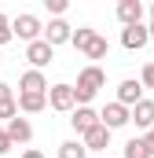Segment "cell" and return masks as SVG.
<instances>
[{"label": "cell", "instance_id": "cell-1", "mask_svg": "<svg viewBox=\"0 0 154 158\" xmlns=\"http://www.w3.org/2000/svg\"><path fill=\"white\" fill-rule=\"evenodd\" d=\"M107 85V74H103V66H84L81 74H77V85H74V96H77V107H88L92 99H95V92Z\"/></svg>", "mask_w": 154, "mask_h": 158}, {"label": "cell", "instance_id": "cell-2", "mask_svg": "<svg viewBox=\"0 0 154 158\" xmlns=\"http://www.w3.org/2000/svg\"><path fill=\"white\" fill-rule=\"evenodd\" d=\"M11 37H18V40H26V44H33V40L44 37V22H40L37 15L22 11V15H15V19H11Z\"/></svg>", "mask_w": 154, "mask_h": 158}, {"label": "cell", "instance_id": "cell-3", "mask_svg": "<svg viewBox=\"0 0 154 158\" xmlns=\"http://www.w3.org/2000/svg\"><path fill=\"white\" fill-rule=\"evenodd\" d=\"M48 107H51V110H59V114H70V110L77 107L74 85H66V81H59V85H51V88H48Z\"/></svg>", "mask_w": 154, "mask_h": 158}, {"label": "cell", "instance_id": "cell-4", "mask_svg": "<svg viewBox=\"0 0 154 158\" xmlns=\"http://www.w3.org/2000/svg\"><path fill=\"white\" fill-rule=\"evenodd\" d=\"M26 59H30V70H40L44 74V66H51V59H55V48L40 37L33 44H26Z\"/></svg>", "mask_w": 154, "mask_h": 158}, {"label": "cell", "instance_id": "cell-5", "mask_svg": "<svg viewBox=\"0 0 154 158\" xmlns=\"http://www.w3.org/2000/svg\"><path fill=\"white\" fill-rule=\"evenodd\" d=\"M74 37V26L66 22V19H51L48 26H44V40L51 44V48H59V44H70Z\"/></svg>", "mask_w": 154, "mask_h": 158}, {"label": "cell", "instance_id": "cell-6", "mask_svg": "<svg viewBox=\"0 0 154 158\" xmlns=\"http://www.w3.org/2000/svg\"><path fill=\"white\" fill-rule=\"evenodd\" d=\"M110 136H114V132H110L107 125H92V129L81 136V143H84V151H99V155H103V151L110 147Z\"/></svg>", "mask_w": 154, "mask_h": 158}, {"label": "cell", "instance_id": "cell-7", "mask_svg": "<svg viewBox=\"0 0 154 158\" xmlns=\"http://www.w3.org/2000/svg\"><path fill=\"white\" fill-rule=\"evenodd\" d=\"M114 15H117L121 26H140V22H143V4H140V0H117Z\"/></svg>", "mask_w": 154, "mask_h": 158}, {"label": "cell", "instance_id": "cell-8", "mask_svg": "<svg viewBox=\"0 0 154 158\" xmlns=\"http://www.w3.org/2000/svg\"><path fill=\"white\" fill-rule=\"evenodd\" d=\"M99 125H107L110 132H114V129H125V125H128V107H121V103H107V107L99 110Z\"/></svg>", "mask_w": 154, "mask_h": 158}, {"label": "cell", "instance_id": "cell-9", "mask_svg": "<svg viewBox=\"0 0 154 158\" xmlns=\"http://www.w3.org/2000/svg\"><path fill=\"white\" fill-rule=\"evenodd\" d=\"M140 99H143V85H140L136 77H125L121 85H117V99H114V103H121V107H128V110H132Z\"/></svg>", "mask_w": 154, "mask_h": 158}, {"label": "cell", "instance_id": "cell-10", "mask_svg": "<svg viewBox=\"0 0 154 158\" xmlns=\"http://www.w3.org/2000/svg\"><path fill=\"white\" fill-rule=\"evenodd\" d=\"M128 125H136V129H151L154 125V99H140L132 110H128Z\"/></svg>", "mask_w": 154, "mask_h": 158}, {"label": "cell", "instance_id": "cell-11", "mask_svg": "<svg viewBox=\"0 0 154 158\" xmlns=\"http://www.w3.org/2000/svg\"><path fill=\"white\" fill-rule=\"evenodd\" d=\"M18 92H26V96H48V77L40 70H26L18 77Z\"/></svg>", "mask_w": 154, "mask_h": 158}, {"label": "cell", "instance_id": "cell-12", "mask_svg": "<svg viewBox=\"0 0 154 158\" xmlns=\"http://www.w3.org/2000/svg\"><path fill=\"white\" fill-rule=\"evenodd\" d=\"M70 125H74L77 136H84L92 125H99V110H92V107H74V110H70Z\"/></svg>", "mask_w": 154, "mask_h": 158}, {"label": "cell", "instance_id": "cell-13", "mask_svg": "<svg viewBox=\"0 0 154 158\" xmlns=\"http://www.w3.org/2000/svg\"><path fill=\"white\" fill-rule=\"evenodd\" d=\"M4 132H7L11 147H15V143H30V140H33V125H30V118H11L7 125H4Z\"/></svg>", "mask_w": 154, "mask_h": 158}, {"label": "cell", "instance_id": "cell-14", "mask_svg": "<svg viewBox=\"0 0 154 158\" xmlns=\"http://www.w3.org/2000/svg\"><path fill=\"white\" fill-rule=\"evenodd\" d=\"M147 26H143V22H140V26H125V30H121V44H125V48H128V52H143V48H147Z\"/></svg>", "mask_w": 154, "mask_h": 158}, {"label": "cell", "instance_id": "cell-15", "mask_svg": "<svg viewBox=\"0 0 154 158\" xmlns=\"http://www.w3.org/2000/svg\"><path fill=\"white\" fill-rule=\"evenodd\" d=\"M18 114H40L44 107H48V96H26V92H18Z\"/></svg>", "mask_w": 154, "mask_h": 158}, {"label": "cell", "instance_id": "cell-16", "mask_svg": "<svg viewBox=\"0 0 154 158\" xmlns=\"http://www.w3.org/2000/svg\"><path fill=\"white\" fill-rule=\"evenodd\" d=\"M107 52H110V44H107V37H92V44L84 48V59H107Z\"/></svg>", "mask_w": 154, "mask_h": 158}, {"label": "cell", "instance_id": "cell-17", "mask_svg": "<svg viewBox=\"0 0 154 158\" xmlns=\"http://www.w3.org/2000/svg\"><path fill=\"white\" fill-rule=\"evenodd\" d=\"M59 158H88V151L81 140H66V143H59Z\"/></svg>", "mask_w": 154, "mask_h": 158}, {"label": "cell", "instance_id": "cell-18", "mask_svg": "<svg viewBox=\"0 0 154 158\" xmlns=\"http://www.w3.org/2000/svg\"><path fill=\"white\" fill-rule=\"evenodd\" d=\"M125 158H151L147 143H143V136H132V140L125 143Z\"/></svg>", "mask_w": 154, "mask_h": 158}, {"label": "cell", "instance_id": "cell-19", "mask_svg": "<svg viewBox=\"0 0 154 158\" xmlns=\"http://www.w3.org/2000/svg\"><path fill=\"white\" fill-rule=\"evenodd\" d=\"M92 37H95V30H92V26H81V30H74V37H70V44H74L77 52H84V48L92 44Z\"/></svg>", "mask_w": 154, "mask_h": 158}, {"label": "cell", "instance_id": "cell-20", "mask_svg": "<svg viewBox=\"0 0 154 158\" xmlns=\"http://www.w3.org/2000/svg\"><path fill=\"white\" fill-rule=\"evenodd\" d=\"M11 118H18V103H15V99H7V103H0V125H7Z\"/></svg>", "mask_w": 154, "mask_h": 158}, {"label": "cell", "instance_id": "cell-21", "mask_svg": "<svg viewBox=\"0 0 154 158\" xmlns=\"http://www.w3.org/2000/svg\"><path fill=\"white\" fill-rule=\"evenodd\" d=\"M7 40H15V37H11V19H7V15L0 11V48H4Z\"/></svg>", "mask_w": 154, "mask_h": 158}, {"label": "cell", "instance_id": "cell-22", "mask_svg": "<svg viewBox=\"0 0 154 158\" xmlns=\"http://www.w3.org/2000/svg\"><path fill=\"white\" fill-rule=\"evenodd\" d=\"M140 85H143V88H154V63H147V66L140 70Z\"/></svg>", "mask_w": 154, "mask_h": 158}, {"label": "cell", "instance_id": "cell-23", "mask_svg": "<svg viewBox=\"0 0 154 158\" xmlns=\"http://www.w3.org/2000/svg\"><path fill=\"white\" fill-rule=\"evenodd\" d=\"M48 4V11L55 15V19H63V11H66V0H44Z\"/></svg>", "mask_w": 154, "mask_h": 158}, {"label": "cell", "instance_id": "cell-24", "mask_svg": "<svg viewBox=\"0 0 154 158\" xmlns=\"http://www.w3.org/2000/svg\"><path fill=\"white\" fill-rule=\"evenodd\" d=\"M7 99H15V96H11V85L0 81V103H7Z\"/></svg>", "mask_w": 154, "mask_h": 158}, {"label": "cell", "instance_id": "cell-25", "mask_svg": "<svg viewBox=\"0 0 154 158\" xmlns=\"http://www.w3.org/2000/svg\"><path fill=\"white\" fill-rule=\"evenodd\" d=\"M11 151V140H7V132H4V125H0V155H7Z\"/></svg>", "mask_w": 154, "mask_h": 158}, {"label": "cell", "instance_id": "cell-26", "mask_svg": "<svg viewBox=\"0 0 154 158\" xmlns=\"http://www.w3.org/2000/svg\"><path fill=\"white\" fill-rule=\"evenodd\" d=\"M143 143H147V151H151V158H154V125L147 129V136H143Z\"/></svg>", "mask_w": 154, "mask_h": 158}, {"label": "cell", "instance_id": "cell-27", "mask_svg": "<svg viewBox=\"0 0 154 158\" xmlns=\"http://www.w3.org/2000/svg\"><path fill=\"white\" fill-rule=\"evenodd\" d=\"M147 37H154V4H151V22H147Z\"/></svg>", "mask_w": 154, "mask_h": 158}, {"label": "cell", "instance_id": "cell-28", "mask_svg": "<svg viewBox=\"0 0 154 158\" xmlns=\"http://www.w3.org/2000/svg\"><path fill=\"white\" fill-rule=\"evenodd\" d=\"M22 158H44V155H40V151H33V147H30V151H26V155H22Z\"/></svg>", "mask_w": 154, "mask_h": 158}, {"label": "cell", "instance_id": "cell-29", "mask_svg": "<svg viewBox=\"0 0 154 158\" xmlns=\"http://www.w3.org/2000/svg\"><path fill=\"white\" fill-rule=\"evenodd\" d=\"M0 66H4V52H0Z\"/></svg>", "mask_w": 154, "mask_h": 158}, {"label": "cell", "instance_id": "cell-30", "mask_svg": "<svg viewBox=\"0 0 154 158\" xmlns=\"http://www.w3.org/2000/svg\"><path fill=\"white\" fill-rule=\"evenodd\" d=\"M99 158H107V155H99Z\"/></svg>", "mask_w": 154, "mask_h": 158}]
</instances>
